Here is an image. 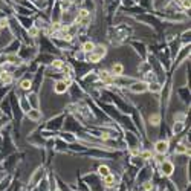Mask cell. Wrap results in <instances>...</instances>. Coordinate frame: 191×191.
Instances as JSON below:
<instances>
[{
    "mask_svg": "<svg viewBox=\"0 0 191 191\" xmlns=\"http://www.w3.org/2000/svg\"><path fill=\"white\" fill-rule=\"evenodd\" d=\"M106 48L104 46H95V49L92 51V52H89V55H87V60L90 61V63H98L100 60H103V57L106 55Z\"/></svg>",
    "mask_w": 191,
    "mask_h": 191,
    "instance_id": "6da1fadb",
    "label": "cell"
},
{
    "mask_svg": "<svg viewBox=\"0 0 191 191\" xmlns=\"http://www.w3.org/2000/svg\"><path fill=\"white\" fill-rule=\"evenodd\" d=\"M168 150H170V144H168V141H164V139H161V141H157L156 144H154V151L157 153V154H167L168 153Z\"/></svg>",
    "mask_w": 191,
    "mask_h": 191,
    "instance_id": "7a4b0ae2",
    "label": "cell"
},
{
    "mask_svg": "<svg viewBox=\"0 0 191 191\" xmlns=\"http://www.w3.org/2000/svg\"><path fill=\"white\" fill-rule=\"evenodd\" d=\"M130 90H132V92H135V93H142V92L148 90V84H147L145 81H139V83L132 84Z\"/></svg>",
    "mask_w": 191,
    "mask_h": 191,
    "instance_id": "3957f363",
    "label": "cell"
},
{
    "mask_svg": "<svg viewBox=\"0 0 191 191\" xmlns=\"http://www.w3.org/2000/svg\"><path fill=\"white\" fill-rule=\"evenodd\" d=\"M161 171H162V174H165V176H171L173 171H174V165H173L170 161H164V162L161 164Z\"/></svg>",
    "mask_w": 191,
    "mask_h": 191,
    "instance_id": "277c9868",
    "label": "cell"
},
{
    "mask_svg": "<svg viewBox=\"0 0 191 191\" xmlns=\"http://www.w3.org/2000/svg\"><path fill=\"white\" fill-rule=\"evenodd\" d=\"M67 87H69V86H67V84H66V83L61 80V81H57V83H55V86H54V90H55L57 93H60V95H61V93H66Z\"/></svg>",
    "mask_w": 191,
    "mask_h": 191,
    "instance_id": "5b68a950",
    "label": "cell"
},
{
    "mask_svg": "<svg viewBox=\"0 0 191 191\" xmlns=\"http://www.w3.org/2000/svg\"><path fill=\"white\" fill-rule=\"evenodd\" d=\"M122 72H124V66L121 63H115L112 66V75L113 76H119V75H122Z\"/></svg>",
    "mask_w": 191,
    "mask_h": 191,
    "instance_id": "8992f818",
    "label": "cell"
},
{
    "mask_svg": "<svg viewBox=\"0 0 191 191\" xmlns=\"http://www.w3.org/2000/svg\"><path fill=\"white\" fill-rule=\"evenodd\" d=\"M0 81H2L3 84H11L12 83V75L6 70H3L2 73H0Z\"/></svg>",
    "mask_w": 191,
    "mask_h": 191,
    "instance_id": "52a82bcc",
    "label": "cell"
},
{
    "mask_svg": "<svg viewBox=\"0 0 191 191\" xmlns=\"http://www.w3.org/2000/svg\"><path fill=\"white\" fill-rule=\"evenodd\" d=\"M95 46H97V44H95L93 41H84L83 46H81V51H83L84 54H89V52H92V51L95 49Z\"/></svg>",
    "mask_w": 191,
    "mask_h": 191,
    "instance_id": "ba28073f",
    "label": "cell"
},
{
    "mask_svg": "<svg viewBox=\"0 0 191 191\" xmlns=\"http://www.w3.org/2000/svg\"><path fill=\"white\" fill-rule=\"evenodd\" d=\"M100 78H101L104 83H112V81H113V75H112L110 72H107V70H101V72H100Z\"/></svg>",
    "mask_w": 191,
    "mask_h": 191,
    "instance_id": "9c48e42d",
    "label": "cell"
},
{
    "mask_svg": "<svg viewBox=\"0 0 191 191\" xmlns=\"http://www.w3.org/2000/svg\"><path fill=\"white\" fill-rule=\"evenodd\" d=\"M113 183H115V176L113 174H107L104 177V185L106 186H113Z\"/></svg>",
    "mask_w": 191,
    "mask_h": 191,
    "instance_id": "30bf717a",
    "label": "cell"
},
{
    "mask_svg": "<svg viewBox=\"0 0 191 191\" xmlns=\"http://www.w3.org/2000/svg\"><path fill=\"white\" fill-rule=\"evenodd\" d=\"M28 118H31L32 121H37V119L40 118V112L35 110V109H34V110H29V112H28Z\"/></svg>",
    "mask_w": 191,
    "mask_h": 191,
    "instance_id": "8fae6325",
    "label": "cell"
},
{
    "mask_svg": "<svg viewBox=\"0 0 191 191\" xmlns=\"http://www.w3.org/2000/svg\"><path fill=\"white\" fill-rule=\"evenodd\" d=\"M98 173H100L103 177H106L107 174H110V168H109L107 165H101V167L98 168Z\"/></svg>",
    "mask_w": 191,
    "mask_h": 191,
    "instance_id": "7c38bea8",
    "label": "cell"
},
{
    "mask_svg": "<svg viewBox=\"0 0 191 191\" xmlns=\"http://www.w3.org/2000/svg\"><path fill=\"white\" fill-rule=\"evenodd\" d=\"M183 122H174V126H173V132L174 133H180L182 130H183Z\"/></svg>",
    "mask_w": 191,
    "mask_h": 191,
    "instance_id": "4fadbf2b",
    "label": "cell"
},
{
    "mask_svg": "<svg viewBox=\"0 0 191 191\" xmlns=\"http://www.w3.org/2000/svg\"><path fill=\"white\" fill-rule=\"evenodd\" d=\"M31 86H32V83H31L29 80H23V81L20 83V87H22L23 90H29V89H31Z\"/></svg>",
    "mask_w": 191,
    "mask_h": 191,
    "instance_id": "5bb4252c",
    "label": "cell"
},
{
    "mask_svg": "<svg viewBox=\"0 0 191 191\" xmlns=\"http://www.w3.org/2000/svg\"><path fill=\"white\" fill-rule=\"evenodd\" d=\"M161 89H162V87H161V84H157V83H153V84L150 83V84H148V90H151V92H159Z\"/></svg>",
    "mask_w": 191,
    "mask_h": 191,
    "instance_id": "9a60e30c",
    "label": "cell"
},
{
    "mask_svg": "<svg viewBox=\"0 0 191 191\" xmlns=\"http://www.w3.org/2000/svg\"><path fill=\"white\" fill-rule=\"evenodd\" d=\"M176 153L177 154H182V153H188V147H185L183 144H179L177 148H176Z\"/></svg>",
    "mask_w": 191,
    "mask_h": 191,
    "instance_id": "2e32d148",
    "label": "cell"
},
{
    "mask_svg": "<svg viewBox=\"0 0 191 191\" xmlns=\"http://www.w3.org/2000/svg\"><path fill=\"white\" fill-rule=\"evenodd\" d=\"M52 66L57 67V69H63V67H64V63H63L61 60H55V61L52 63Z\"/></svg>",
    "mask_w": 191,
    "mask_h": 191,
    "instance_id": "e0dca14e",
    "label": "cell"
},
{
    "mask_svg": "<svg viewBox=\"0 0 191 191\" xmlns=\"http://www.w3.org/2000/svg\"><path fill=\"white\" fill-rule=\"evenodd\" d=\"M141 156H142V159H145V161H148V159H151V157H153L151 151H148V150H145V151H144Z\"/></svg>",
    "mask_w": 191,
    "mask_h": 191,
    "instance_id": "ac0fdd59",
    "label": "cell"
},
{
    "mask_svg": "<svg viewBox=\"0 0 191 191\" xmlns=\"http://www.w3.org/2000/svg\"><path fill=\"white\" fill-rule=\"evenodd\" d=\"M180 3H182V8L186 11V9H189V6H191V3H189V0H180Z\"/></svg>",
    "mask_w": 191,
    "mask_h": 191,
    "instance_id": "d6986e66",
    "label": "cell"
},
{
    "mask_svg": "<svg viewBox=\"0 0 191 191\" xmlns=\"http://www.w3.org/2000/svg\"><path fill=\"white\" fill-rule=\"evenodd\" d=\"M70 3H72V0H61V8H63V9H64V8L67 9V8L70 6Z\"/></svg>",
    "mask_w": 191,
    "mask_h": 191,
    "instance_id": "ffe728a7",
    "label": "cell"
},
{
    "mask_svg": "<svg viewBox=\"0 0 191 191\" xmlns=\"http://www.w3.org/2000/svg\"><path fill=\"white\" fill-rule=\"evenodd\" d=\"M37 34H38V29H37L35 26L29 28V35H31V37H37Z\"/></svg>",
    "mask_w": 191,
    "mask_h": 191,
    "instance_id": "44dd1931",
    "label": "cell"
},
{
    "mask_svg": "<svg viewBox=\"0 0 191 191\" xmlns=\"http://www.w3.org/2000/svg\"><path fill=\"white\" fill-rule=\"evenodd\" d=\"M159 119H161V116L159 115H153V116H150V121H153V124L156 126V124H159Z\"/></svg>",
    "mask_w": 191,
    "mask_h": 191,
    "instance_id": "7402d4cb",
    "label": "cell"
},
{
    "mask_svg": "<svg viewBox=\"0 0 191 191\" xmlns=\"http://www.w3.org/2000/svg\"><path fill=\"white\" fill-rule=\"evenodd\" d=\"M6 25H8V20H6V19H0V29L6 28Z\"/></svg>",
    "mask_w": 191,
    "mask_h": 191,
    "instance_id": "603a6c76",
    "label": "cell"
},
{
    "mask_svg": "<svg viewBox=\"0 0 191 191\" xmlns=\"http://www.w3.org/2000/svg\"><path fill=\"white\" fill-rule=\"evenodd\" d=\"M176 2H180V0H176Z\"/></svg>",
    "mask_w": 191,
    "mask_h": 191,
    "instance_id": "cb8c5ba5",
    "label": "cell"
}]
</instances>
